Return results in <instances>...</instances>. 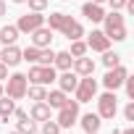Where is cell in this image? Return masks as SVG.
Wrapping results in <instances>:
<instances>
[{
	"label": "cell",
	"mask_w": 134,
	"mask_h": 134,
	"mask_svg": "<svg viewBox=\"0 0 134 134\" xmlns=\"http://www.w3.org/2000/svg\"><path fill=\"white\" fill-rule=\"evenodd\" d=\"M26 95H29V100L40 103V100L47 97V87H42V84H29V87H26Z\"/></svg>",
	"instance_id": "cell-23"
},
{
	"label": "cell",
	"mask_w": 134,
	"mask_h": 134,
	"mask_svg": "<svg viewBox=\"0 0 134 134\" xmlns=\"http://www.w3.org/2000/svg\"><path fill=\"white\" fill-rule=\"evenodd\" d=\"M5 79H8V66L0 63V82H5Z\"/></svg>",
	"instance_id": "cell-33"
},
{
	"label": "cell",
	"mask_w": 134,
	"mask_h": 134,
	"mask_svg": "<svg viewBox=\"0 0 134 134\" xmlns=\"http://www.w3.org/2000/svg\"><path fill=\"white\" fill-rule=\"evenodd\" d=\"M118 134H134V129L129 126V129H124V131H118Z\"/></svg>",
	"instance_id": "cell-35"
},
{
	"label": "cell",
	"mask_w": 134,
	"mask_h": 134,
	"mask_svg": "<svg viewBox=\"0 0 134 134\" xmlns=\"http://www.w3.org/2000/svg\"><path fill=\"white\" fill-rule=\"evenodd\" d=\"M82 16L87 21H92V24H100L105 19V8H103V3H92V0H87V3L82 5Z\"/></svg>",
	"instance_id": "cell-11"
},
{
	"label": "cell",
	"mask_w": 134,
	"mask_h": 134,
	"mask_svg": "<svg viewBox=\"0 0 134 134\" xmlns=\"http://www.w3.org/2000/svg\"><path fill=\"white\" fill-rule=\"evenodd\" d=\"M29 118H32V121H47V118H53V108H50L45 100H40V103H34V105H32Z\"/></svg>",
	"instance_id": "cell-16"
},
{
	"label": "cell",
	"mask_w": 134,
	"mask_h": 134,
	"mask_svg": "<svg viewBox=\"0 0 134 134\" xmlns=\"http://www.w3.org/2000/svg\"><path fill=\"white\" fill-rule=\"evenodd\" d=\"M63 129L58 126V121L55 118H47V121H42V134H60Z\"/></svg>",
	"instance_id": "cell-27"
},
{
	"label": "cell",
	"mask_w": 134,
	"mask_h": 134,
	"mask_svg": "<svg viewBox=\"0 0 134 134\" xmlns=\"http://www.w3.org/2000/svg\"><path fill=\"white\" fill-rule=\"evenodd\" d=\"M19 29H16V24H8V26H3L0 29V42L3 45H16L19 42Z\"/></svg>",
	"instance_id": "cell-21"
},
{
	"label": "cell",
	"mask_w": 134,
	"mask_h": 134,
	"mask_svg": "<svg viewBox=\"0 0 134 134\" xmlns=\"http://www.w3.org/2000/svg\"><path fill=\"white\" fill-rule=\"evenodd\" d=\"M11 3H16V5H21V3H26V0H11Z\"/></svg>",
	"instance_id": "cell-36"
},
{
	"label": "cell",
	"mask_w": 134,
	"mask_h": 134,
	"mask_svg": "<svg viewBox=\"0 0 134 134\" xmlns=\"http://www.w3.org/2000/svg\"><path fill=\"white\" fill-rule=\"evenodd\" d=\"M66 100H69V95H66L63 90H47V97H45V103H47L53 110L63 108V105H66Z\"/></svg>",
	"instance_id": "cell-18"
},
{
	"label": "cell",
	"mask_w": 134,
	"mask_h": 134,
	"mask_svg": "<svg viewBox=\"0 0 134 134\" xmlns=\"http://www.w3.org/2000/svg\"><path fill=\"white\" fill-rule=\"evenodd\" d=\"M129 76V69H126V66H113V69H108L105 71V76H103V87L105 90H110V92H116L121 84H124V79Z\"/></svg>",
	"instance_id": "cell-7"
},
{
	"label": "cell",
	"mask_w": 134,
	"mask_h": 134,
	"mask_svg": "<svg viewBox=\"0 0 134 134\" xmlns=\"http://www.w3.org/2000/svg\"><path fill=\"white\" fill-rule=\"evenodd\" d=\"M5 13H8V5H5V0H0V19H3Z\"/></svg>",
	"instance_id": "cell-34"
},
{
	"label": "cell",
	"mask_w": 134,
	"mask_h": 134,
	"mask_svg": "<svg viewBox=\"0 0 134 134\" xmlns=\"http://www.w3.org/2000/svg\"><path fill=\"white\" fill-rule=\"evenodd\" d=\"M45 24V16L40 13V11H29V13H24V16H19V21H16V29L21 32V34H32L37 26H42Z\"/></svg>",
	"instance_id": "cell-8"
},
{
	"label": "cell",
	"mask_w": 134,
	"mask_h": 134,
	"mask_svg": "<svg viewBox=\"0 0 134 134\" xmlns=\"http://www.w3.org/2000/svg\"><path fill=\"white\" fill-rule=\"evenodd\" d=\"M71 71H74L76 76H92V74H95V60H92V58H87V55H82V58H74V63H71Z\"/></svg>",
	"instance_id": "cell-14"
},
{
	"label": "cell",
	"mask_w": 134,
	"mask_h": 134,
	"mask_svg": "<svg viewBox=\"0 0 134 134\" xmlns=\"http://www.w3.org/2000/svg\"><path fill=\"white\" fill-rule=\"evenodd\" d=\"M8 134H21V131H16V129H13V131H8Z\"/></svg>",
	"instance_id": "cell-38"
},
{
	"label": "cell",
	"mask_w": 134,
	"mask_h": 134,
	"mask_svg": "<svg viewBox=\"0 0 134 134\" xmlns=\"http://www.w3.org/2000/svg\"><path fill=\"white\" fill-rule=\"evenodd\" d=\"M121 63V55L118 53H113V50H105L103 53V66L105 69H113V66H118Z\"/></svg>",
	"instance_id": "cell-26"
},
{
	"label": "cell",
	"mask_w": 134,
	"mask_h": 134,
	"mask_svg": "<svg viewBox=\"0 0 134 134\" xmlns=\"http://www.w3.org/2000/svg\"><path fill=\"white\" fill-rule=\"evenodd\" d=\"M76 124H82V129H84V131H100L103 118H100L97 113H84V116H79V121H76Z\"/></svg>",
	"instance_id": "cell-19"
},
{
	"label": "cell",
	"mask_w": 134,
	"mask_h": 134,
	"mask_svg": "<svg viewBox=\"0 0 134 134\" xmlns=\"http://www.w3.org/2000/svg\"><path fill=\"white\" fill-rule=\"evenodd\" d=\"M26 87H29V82H26V74H11L8 79H5V87H3V92L11 97V100H24L26 97Z\"/></svg>",
	"instance_id": "cell-6"
},
{
	"label": "cell",
	"mask_w": 134,
	"mask_h": 134,
	"mask_svg": "<svg viewBox=\"0 0 134 134\" xmlns=\"http://www.w3.org/2000/svg\"><path fill=\"white\" fill-rule=\"evenodd\" d=\"M19 126H16V131H21V134H37L40 129H37V121H32V118H24V121H16Z\"/></svg>",
	"instance_id": "cell-25"
},
{
	"label": "cell",
	"mask_w": 134,
	"mask_h": 134,
	"mask_svg": "<svg viewBox=\"0 0 134 134\" xmlns=\"http://www.w3.org/2000/svg\"><path fill=\"white\" fill-rule=\"evenodd\" d=\"M58 71L53 69V66H40V63H32V69L26 74V82L29 84H42V87H50L55 82Z\"/></svg>",
	"instance_id": "cell-5"
},
{
	"label": "cell",
	"mask_w": 134,
	"mask_h": 134,
	"mask_svg": "<svg viewBox=\"0 0 134 134\" xmlns=\"http://www.w3.org/2000/svg\"><path fill=\"white\" fill-rule=\"evenodd\" d=\"M121 87L126 90V97H129V100H134V76H131V74L124 79V84H121Z\"/></svg>",
	"instance_id": "cell-29"
},
{
	"label": "cell",
	"mask_w": 134,
	"mask_h": 134,
	"mask_svg": "<svg viewBox=\"0 0 134 134\" xmlns=\"http://www.w3.org/2000/svg\"><path fill=\"white\" fill-rule=\"evenodd\" d=\"M0 63H5L8 69H16L21 63V47L19 45H3V50H0Z\"/></svg>",
	"instance_id": "cell-10"
},
{
	"label": "cell",
	"mask_w": 134,
	"mask_h": 134,
	"mask_svg": "<svg viewBox=\"0 0 134 134\" xmlns=\"http://www.w3.org/2000/svg\"><path fill=\"white\" fill-rule=\"evenodd\" d=\"M100 24H103V32H105V37H108L110 42H124V40L129 37L126 19H124L121 11H110V13H105V19H103Z\"/></svg>",
	"instance_id": "cell-1"
},
{
	"label": "cell",
	"mask_w": 134,
	"mask_h": 134,
	"mask_svg": "<svg viewBox=\"0 0 134 134\" xmlns=\"http://www.w3.org/2000/svg\"><path fill=\"white\" fill-rule=\"evenodd\" d=\"M60 134H71V131H69V129H66V131H60Z\"/></svg>",
	"instance_id": "cell-41"
},
{
	"label": "cell",
	"mask_w": 134,
	"mask_h": 134,
	"mask_svg": "<svg viewBox=\"0 0 134 134\" xmlns=\"http://www.w3.org/2000/svg\"><path fill=\"white\" fill-rule=\"evenodd\" d=\"M92 3H105V0H92Z\"/></svg>",
	"instance_id": "cell-40"
},
{
	"label": "cell",
	"mask_w": 134,
	"mask_h": 134,
	"mask_svg": "<svg viewBox=\"0 0 134 134\" xmlns=\"http://www.w3.org/2000/svg\"><path fill=\"white\" fill-rule=\"evenodd\" d=\"M84 134H100V131H84Z\"/></svg>",
	"instance_id": "cell-39"
},
{
	"label": "cell",
	"mask_w": 134,
	"mask_h": 134,
	"mask_svg": "<svg viewBox=\"0 0 134 134\" xmlns=\"http://www.w3.org/2000/svg\"><path fill=\"white\" fill-rule=\"evenodd\" d=\"M105 3L110 5V11H124V5H126V0H105Z\"/></svg>",
	"instance_id": "cell-31"
},
{
	"label": "cell",
	"mask_w": 134,
	"mask_h": 134,
	"mask_svg": "<svg viewBox=\"0 0 134 134\" xmlns=\"http://www.w3.org/2000/svg\"><path fill=\"white\" fill-rule=\"evenodd\" d=\"M26 5H29V11H45L47 5H50V0H26Z\"/></svg>",
	"instance_id": "cell-28"
},
{
	"label": "cell",
	"mask_w": 134,
	"mask_h": 134,
	"mask_svg": "<svg viewBox=\"0 0 134 134\" xmlns=\"http://www.w3.org/2000/svg\"><path fill=\"white\" fill-rule=\"evenodd\" d=\"M13 110H16V100H11L8 95H3V97H0V121L8 124V118L13 116Z\"/></svg>",
	"instance_id": "cell-22"
},
{
	"label": "cell",
	"mask_w": 134,
	"mask_h": 134,
	"mask_svg": "<svg viewBox=\"0 0 134 134\" xmlns=\"http://www.w3.org/2000/svg\"><path fill=\"white\" fill-rule=\"evenodd\" d=\"M60 34L66 37V40H82L84 37V26H82V21H76V19H66V24H63V29H60Z\"/></svg>",
	"instance_id": "cell-15"
},
{
	"label": "cell",
	"mask_w": 134,
	"mask_h": 134,
	"mask_svg": "<svg viewBox=\"0 0 134 134\" xmlns=\"http://www.w3.org/2000/svg\"><path fill=\"white\" fill-rule=\"evenodd\" d=\"M13 118H16V121H24V118H29V113L21 110V108H16V110H13Z\"/></svg>",
	"instance_id": "cell-32"
},
{
	"label": "cell",
	"mask_w": 134,
	"mask_h": 134,
	"mask_svg": "<svg viewBox=\"0 0 134 134\" xmlns=\"http://www.w3.org/2000/svg\"><path fill=\"white\" fill-rule=\"evenodd\" d=\"M95 97H97V79H95V74L92 76H79V84L74 90V100L82 105V103H92Z\"/></svg>",
	"instance_id": "cell-4"
},
{
	"label": "cell",
	"mask_w": 134,
	"mask_h": 134,
	"mask_svg": "<svg viewBox=\"0 0 134 134\" xmlns=\"http://www.w3.org/2000/svg\"><path fill=\"white\" fill-rule=\"evenodd\" d=\"M87 47L95 50V53H105V50H110V40L105 37L103 29H92L87 34Z\"/></svg>",
	"instance_id": "cell-9"
},
{
	"label": "cell",
	"mask_w": 134,
	"mask_h": 134,
	"mask_svg": "<svg viewBox=\"0 0 134 134\" xmlns=\"http://www.w3.org/2000/svg\"><path fill=\"white\" fill-rule=\"evenodd\" d=\"M124 118H126V121H134V100L126 103V108H124Z\"/></svg>",
	"instance_id": "cell-30"
},
{
	"label": "cell",
	"mask_w": 134,
	"mask_h": 134,
	"mask_svg": "<svg viewBox=\"0 0 134 134\" xmlns=\"http://www.w3.org/2000/svg\"><path fill=\"white\" fill-rule=\"evenodd\" d=\"M71 63H74V58H71L69 50H58L55 58H53V69H55V71H69Z\"/></svg>",
	"instance_id": "cell-17"
},
{
	"label": "cell",
	"mask_w": 134,
	"mask_h": 134,
	"mask_svg": "<svg viewBox=\"0 0 134 134\" xmlns=\"http://www.w3.org/2000/svg\"><path fill=\"white\" fill-rule=\"evenodd\" d=\"M66 19H69V13H63V11H53L50 16H45V26H50L53 32H60Z\"/></svg>",
	"instance_id": "cell-20"
},
{
	"label": "cell",
	"mask_w": 134,
	"mask_h": 134,
	"mask_svg": "<svg viewBox=\"0 0 134 134\" xmlns=\"http://www.w3.org/2000/svg\"><path fill=\"white\" fill-rule=\"evenodd\" d=\"M55 82H58V90H63L66 95H69V92H74V90H76V84H79V76H76V74L69 69V71H58Z\"/></svg>",
	"instance_id": "cell-13"
},
{
	"label": "cell",
	"mask_w": 134,
	"mask_h": 134,
	"mask_svg": "<svg viewBox=\"0 0 134 134\" xmlns=\"http://www.w3.org/2000/svg\"><path fill=\"white\" fill-rule=\"evenodd\" d=\"M63 3H69V0H63Z\"/></svg>",
	"instance_id": "cell-42"
},
{
	"label": "cell",
	"mask_w": 134,
	"mask_h": 134,
	"mask_svg": "<svg viewBox=\"0 0 134 134\" xmlns=\"http://www.w3.org/2000/svg\"><path fill=\"white\" fill-rule=\"evenodd\" d=\"M29 40H32L34 47H50V45H53V29L42 24V26H37V29L29 34Z\"/></svg>",
	"instance_id": "cell-12"
},
{
	"label": "cell",
	"mask_w": 134,
	"mask_h": 134,
	"mask_svg": "<svg viewBox=\"0 0 134 134\" xmlns=\"http://www.w3.org/2000/svg\"><path fill=\"white\" fill-rule=\"evenodd\" d=\"M87 42L84 40H71V47H69V53H71V58H82V55H87Z\"/></svg>",
	"instance_id": "cell-24"
},
{
	"label": "cell",
	"mask_w": 134,
	"mask_h": 134,
	"mask_svg": "<svg viewBox=\"0 0 134 134\" xmlns=\"http://www.w3.org/2000/svg\"><path fill=\"white\" fill-rule=\"evenodd\" d=\"M95 100H97V116H100L103 121H113L116 113H118V97H116V92L105 90V92L97 95Z\"/></svg>",
	"instance_id": "cell-2"
},
{
	"label": "cell",
	"mask_w": 134,
	"mask_h": 134,
	"mask_svg": "<svg viewBox=\"0 0 134 134\" xmlns=\"http://www.w3.org/2000/svg\"><path fill=\"white\" fill-rule=\"evenodd\" d=\"M3 95H5V92H3V82H0V97H3Z\"/></svg>",
	"instance_id": "cell-37"
},
{
	"label": "cell",
	"mask_w": 134,
	"mask_h": 134,
	"mask_svg": "<svg viewBox=\"0 0 134 134\" xmlns=\"http://www.w3.org/2000/svg\"><path fill=\"white\" fill-rule=\"evenodd\" d=\"M79 103L76 100H66V105L63 108H58V116H55V121H58V126L60 129H74L76 126V121H79Z\"/></svg>",
	"instance_id": "cell-3"
}]
</instances>
